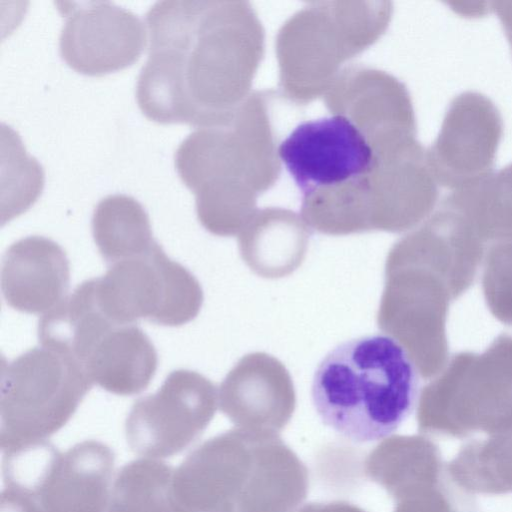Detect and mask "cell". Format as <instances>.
I'll return each mask as SVG.
<instances>
[{"instance_id":"obj_21","label":"cell","mask_w":512,"mask_h":512,"mask_svg":"<svg viewBox=\"0 0 512 512\" xmlns=\"http://www.w3.org/2000/svg\"><path fill=\"white\" fill-rule=\"evenodd\" d=\"M482 262L486 305L494 318L512 326V237L489 243Z\"/></svg>"},{"instance_id":"obj_13","label":"cell","mask_w":512,"mask_h":512,"mask_svg":"<svg viewBox=\"0 0 512 512\" xmlns=\"http://www.w3.org/2000/svg\"><path fill=\"white\" fill-rule=\"evenodd\" d=\"M485 247L467 220L442 203L419 229L399 240L389 253L439 274L456 300L474 284Z\"/></svg>"},{"instance_id":"obj_4","label":"cell","mask_w":512,"mask_h":512,"mask_svg":"<svg viewBox=\"0 0 512 512\" xmlns=\"http://www.w3.org/2000/svg\"><path fill=\"white\" fill-rule=\"evenodd\" d=\"M308 486L307 468L278 434H218L207 477L212 512H294Z\"/></svg>"},{"instance_id":"obj_23","label":"cell","mask_w":512,"mask_h":512,"mask_svg":"<svg viewBox=\"0 0 512 512\" xmlns=\"http://www.w3.org/2000/svg\"><path fill=\"white\" fill-rule=\"evenodd\" d=\"M296 512H366L346 501L313 502L304 505Z\"/></svg>"},{"instance_id":"obj_22","label":"cell","mask_w":512,"mask_h":512,"mask_svg":"<svg viewBox=\"0 0 512 512\" xmlns=\"http://www.w3.org/2000/svg\"><path fill=\"white\" fill-rule=\"evenodd\" d=\"M449 483L396 501L393 512H461Z\"/></svg>"},{"instance_id":"obj_9","label":"cell","mask_w":512,"mask_h":512,"mask_svg":"<svg viewBox=\"0 0 512 512\" xmlns=\"http://www.w3.org/2000/svg\"><path fill=\"white\" fill-rule=\"evenodd\" d=\"M278 156L305 195L358 181L377 164L360 128L340 114L299 123L280 143Z\"/></svg>"},{"instance_id":"obj_11","label":"cell","mask_w":512,"mask_h":512,"mask_svg":"<svg viewBox=\"0 0 512 512\" xmlns=\"http://www.w3.org/2000/svg\"><path fill=\"white\" fill-rule=\"evenodd\" d=\"M502 134V116L490 98L476 91L455 96L429 151L437 182L453 191L491 173Z\"/></svg>"},{"instance_id":"obj_6","label":"cell","mask_w":512,"mask_h":512,"mask_svg":"<svg viewBox=\"0 0 512 512\" xmlns=\"http://www.w3.org/2000/svg\"><path fill=\"white\" fill-rule=\"evenodd\" d=\"M92 282L99 309L118 325L147 319L181 326L197 316L203 302L198 280L158 243L146 254L111 264Z\"/></svg>"},{"instance_id":"obj_24","label":"cell","mask_w":512,"mask_h":512,"mask_svg":"<svg viewBox=\"0 0 512 512\" xmlns=\"http://www.w3.org/2000/svg\"><path fill=\"white\" fill-rule=\"evenodd\" d=\"M492 10L497 14L512 50V1L491 3Z\"/></svg>"},{"instance_id":"obj_5","label":"cell","mask_w":512,"mask_h":512,"mask_svg":"<svg viewBox=\"0 0 512 512\" xmlns=\"http://www.w3.org/2000/svg\"><path fill=\"white\" fill-rule=\"evenodd\" d=\"M92 384L76 360L44 346L3 362L2 451L47 440L69 421Z\"/></svg>"},{"instance_id":"obj_2","label":"cell","mask_w":512,"mask_h":512,"mask_svg":"<svg viewBox=\"0 0 512 512\" xmlns=\"http://www.w3.org/2000/svg\"><path fill=\"white\" fill-rule=\"evenodd\" d=\"M418 430L463 439L512 431V335L502 333L482 353L454 354L425 385L417 403Z\"/></svg>"},{"instance_id":"obj_8","label":"cell","mask_w":512,"mask_h":512,"mask_svg":"<svg viewBox=\"0 0 512 512\" xmlns=\"http://www.w3.org/2000/svg\"><path fill=\"white\" fill-rule=\"evenodd\" d=\"M215 385L191 370L171 372L154 394L138 399L125 423L130 449L145 458H166L193 443L213 419Z\"/></svg>"},{"instance_id":"obj_12","label":"cell","mask_w":512,"mask_h":512,"mask_svg":"<svg viewBox=\"0 0 512 512\" xmlns=\"http://www.w3.org/2000/svg\"><path fill=\"white\" fill-rule=\"evenodd\" d=\"M218 404L238 428L278 434L294 413L296 394L282 362L253 352L228 372L218 390Z\"/></svg>"},{"instance_id":"obj_10","label":"cell","mask_w":512,"mask_h":512,"mask_svg":"<svg viewBox=\"0 0 512 512\" xmlns=\"http://www.w3.org/2000/svg\"><path fill=\"white\" fill-rule=\"evenodd\" d=\"M59 38L64 61L75 71L98 76L137 61L147 41L146 25L130 10L108 1L66 2Z\"/></svg>"},{"instance_id":"obj_15","label":"cell","mask_w":512,"mask_h":512,"mask_svg":"<svg viewBox=\"0 0 512 512\" xmlns=\"http://www.w3.org/2000/svg\"><path fill=\"white\" fill-rule=\"evenodd\" d=\"M365 475L396 501L437 488L447 481L439 447L423 435H394L367 456Z\"/></svg>"},{"instance_id":"obj_7","label":"cell","mask_w":512,"mask_h":512,"mask_svg":"<svg viewBox=\"0 0 512 512\" xmlns=\"http://www.w3.org/2000/svg\"><path fill=\"white\" fill-rule=\"evenodd\" d=\"M452 301L439 274L388 254L378 327L405 348L425 379L437 376L449 360L446 323Z\"/></svg>"},{"instance_id":"obj_3","label":"cell","mask_w":512,"mask_h":512,"mask_svg":"<svg viewBox=\"0 0 512 512\" xmlns=\"http://www.w3.org/2000/svg\"><path fill=\"white\" fill-rule=\"evenodd\" d=\"M3 454L0 512H106L115 457L104 443L60 452L44 440Z\"/></svg>"},{"instance_id":"obj_14","label":"cell","mask_w":512,"mask_h":512,"mask_svg":"<svg viewBox=\"0 0 512 512\" xmlns=\"http://www.w3.org/2000/svg\"><path fill=\"white\" fill-rule=\"evenodd\" d=\"M69 261L63 248L51 239L29 236L6 251L1 268V290L13 309L46 314L56 307L69 287Z\"/></svg>"},{"instance_id":"obj_1","label":"cell","mask_w":512,"mask_h":512,"mask_svg":"<svg viewBox=\"0 0 512 512\" xmlns=\"http://www.w3.org/2000/svg\"><path fill=\"white\" fill-rule=\"evenodd\" d=\"M418 370L394 338L373 334L347 340L319 363L311 398L323 423L358 442L396 431L413 411Z\"/></svg>"},{"instance_id":"obj_20","label":"cell","mask_w":512,"mask_h":512,"mask_svg":"<svg viewBox=\"0 0 512 512\" xmlns=\"http://www.w3.org/2000/svg\"><path fill=\"white\" fill-rule=\"evenodd\" d=\"M173 473L171 466L153 458L126 464L111 485L106 512H173Z\"/></svg>"},{"instance_id":"obj_19","label":"cell","mask_w":512,"mask_h":512,"mask_svg":"<svg viewBox=\"0 0 512 512\" xmlns=\"http://www.w3.org/2000/svg\"><path fill=\"white\" fill-rule=\"evenodd\" d=\"M451 482L466 494L512 492V431L466 442L446 465Z\"/></svg>"},{"instance_id":"obj_17","label":"cell","mask_w":512,"mask_h":512,"mask_svg":"<svg viewBox=\"0 0 512 512\" xmlns=\"http://www.w3.org/2000/svg\"><path fill=\"white\" fill-rule=\"evenodd\" d=\"M443 204L459 212L485 245L512 237V163L459 189Z\"/></svg>"},{"instance_id":"obj_18","label":"cell","mask_w":512,"mask_h":512,"mask_svg":"<svg viewBox=\"0 0 512 512\" xmlns=\"http://www.w3.org/2000/svg\"><path fill=\"white\" fill-rule=\"evenodd\" d=\"M92 233L100 254L111 264L146 254L157 243L142 205L123 194L109 195L97 204Z\"/></svg>"},{"instance_id":"obj_16","label":"cell","mask_w":512,"mask_h":512,"mask_svg":"<svg viewBox=\"0 0 512 512\" xmlns=\"http://www.w3.org/2000/svg\"><path fill=\"white\" fill-rule=\"evenodd\" d=\"M157 363L155 347L140 328L114 324L93 344L83 368L93 384L127 396L148 387Z\"/></svg>"}]
</instances>
